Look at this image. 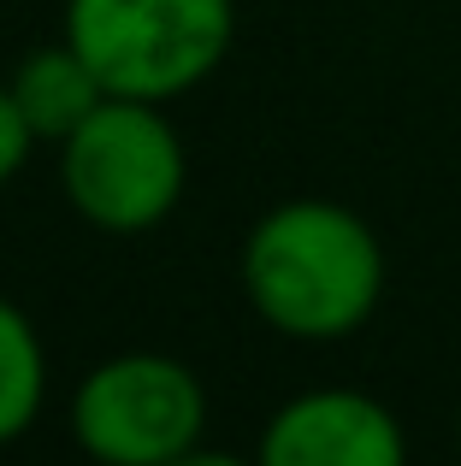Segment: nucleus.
Segmentation results:
<instances>
[{
    "label": "nucleus",
    "mask_w": 461,
    "mask_h": 466,
    "mask_svg": "<svg viewBox=\"0 0 461 466\" xmlns=\"http://www.w3.org/2000/svg\"><path fill=\"white\" fill-rule=\"evenodd\" d=\"M42 396H47L42 337L12 301H0V443L30 431L42 413Z\"/></svg>",
    "instance_id": "7"
},
{
    "label": "nucleus",
    "mask_w": 461,
    "mask_h": 466,
    "mask_svg": "<svg viewBox=\"0 0 461 466\" xmlns=\"http://www.w3.org/2000/svg\"><path fill=\"white\" fill-rule=\"evenodd\" d=\"M208 425L201 378L172 354H113L71 396V431L83 455L107 466L190 461Z\"/></svg>",
    "instance_id": "4"
},
{
    "label": "nucleus",
    "mask_w": 461,
    "mask_h": 466,
    "mask_svg": "<svg viewBox=\"0 0 461 466\" xmlns=\"http://www.w3.org/2000/svg\"><path fill=\"white\" fill-rule=\"evenodd\" d=\"M36 148V130L30 118L18 113V101H12V89H0V183H12L24 171V159Z\"/></svg>",
    "instance_id": "8"
},
{
    "label": "nucleus",
    "mask_w": 461,
    "mask_h": 466,
    "mask_svg": "<svg viewBox=\"0 0 461 466\" xmlns=\"http://www.w3.org/2000/svg\"><path fill=\"white\" fill-rule=\"evenodd\" d=\"M456 443H461V425H456Z\"/></svg>",
    "instance_id": "9"
},
{
    "label": "nucleus",
    "mask_w": 461,
    "mask_h": 466,
    "mask_svg": "<svg viewBox=\"0 0 461 466\" xmlns=\"http://www.w3.org/2000/svg\"><path fill=\"white\" fill-rule=\"evenodd\" d=\"M6 89H12V101H18V113L30 118L36 142H66L71 130L107 101V83L95 77V66L71 42L36 47V54L12 71Z\"/></svg>",
    "instance_id": "6"
},
{
    "label": "nucleus",
    "mask_w": 461,
    "mask_h": 466,
    "mask_svg": "<svg viewBox=\"0 0 461 466\" xmlns=\"http://www.w3.org/2000/svg\"><path fill=\"white\" fill-rule=\"evenodd\" d=\"M242 296L296 342H343L384 296L379 230L343 201H284L242 242Z\"/></svg>",
    "instance_id": "1"
},
{
    "label": "nucleus",
    "mask_w": 461,
    "mask_h": 466,
    "mask_svg": "<svg viewBox=\"0 0 461 466\" xmlns=\"http://www.w3.org/2000/svg\"><path fill=\"white\" fill-rule=\"evenodd\" d=\"M403 455L396 413L367 390H308L261 431L266 466H403Z\"/></svg>",
    "instance_id": "5"
},
{
    "label": "nucleus",
    "mask_w": 461,
    "mask_h": 466,
    "mask_svg": "<svg viewBox=\"0 0 461 466\" xmlns=\"http://www.w3.org/2000/svg\"><path fill=\"white\" fill-rule=\"evenodd\" d=\"M184 142L160 101L137 95H107L66 142H59V183L66 201L95 230L137 237L154 230L184 195Z\"/></svg>",
    "instance_id": "3"
},
{
    "label": "nucleus",
    "mask_w": 461,
    "mask_h": 466,
    "mask_svg": "<svg viewBox=\"0 0 461 466\" xmlns=\"http://www.w3.org/2000/svg\"><path fill=\"white\" fill-rule=\"evenodd\" d=\"M237 35L230 0H66V42L107 95L178 101L220 71Z\"/></svg>",
    "instance_id": "2"
}]
</instances>
